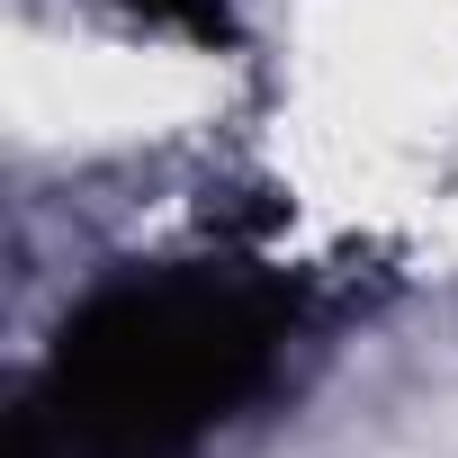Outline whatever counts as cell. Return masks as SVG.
<instances>
[{
    "label": "cell",
    "instance_id": "obj_2",
    "mask_svg": "<svg viewBox=\"0 0 458 458\" xmlns=\"http://www.w3.org/2000/svg\"><path fill=\"white\" fill-rule=\"evenodd\" d=\"M135 19L171 28V37H198V46H225L234 37V19H225V0H126Z\"/></svg>",
    "mask_w": 458,
    "mask_h": 458
},
{
    "label": "cell",
    "instance_id": "obj_1",
    "mask_svg": "<svg viewBox=\"0 0 458 458\" xmlns=\"http://www.w3.org/2000/svg\"><path fill=\"white\" fill-rule=\"evenodd\" d=\"M297 297L279 279L189 261L90 288L46 360V422L64 458H198L288 360Z\"/></svg>",
    "mask_w": 458,
    "mask_h": 458
}]
</instances>
